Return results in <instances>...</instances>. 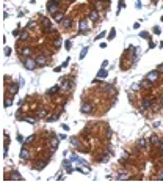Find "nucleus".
Here are the masks:
<instances>
[{
	"label": "nucleus",
	"mask_w": 163,
	"mask_h": 184,
	"mask_svg": "<svg viewBox=\"0 0 163 184\" xmlns=\"http://www.w3.org/2000/svg\"><path fill=\"white\" fill-rule=\"evenodd\" d=\"M24 66H25V69L33 71V69H36L38 63H36V60H33V58H24Z\"/></svg>",
	"instance_id": "nucleus-1"
},
{
	"label": "nucleus",
	"mask_w": 163,
	"mask_h": 184,
	"mask_svg": "<svg viewBox=\"0 0 163 184\" xmlns=\"http://www.w3.org/2000/svg\"><path fill=\"white\" fill-rule=\"evenodd\" d=\"M47 11L55 14L58 11V0H49V3H47Z\"/></svg>",
	"instance_id": "nucleus-2"
},
{
	"label": "nucleus",
	"mask_w": 163,
	"mask_h": 184,
	"mask_svg": "<svg viewBox=\"0 0 163 184\" xmlns=\"http://www.w3.org/2000/svg\"><path fill=\"white\" fill-rule=\"evenodd\" d=\"M91 28V20L89 19H82L80 20V32L83 33V32H88Z\"/></svg>",
	"instance_id": "nucleus-3"
},
{
	"label": "nucleus",
	"mask_w": 163,
	"mask_h": 184,
	"mask_svg": "<svg viewBox=\"0 0 163 184\" xmlns=\"http://www.w3.org/2000/svg\"><path fill=\"white\" fill-rule=\"evenodd\" d=\"M158 76H160V72L155 69V71H151V72H148V76H146V80L148 82H151V84H154V82H157L158 80Z\"/></svg>",
	"instance_id": "nucleus-4"
},
{
	"label": "nucleus",
	"mask_w": 163,
	"mask_h": 184,
	"mask_svg": "<svg viewBox=\"0 0 163 184\" xmlns=\"http://www.w3.org/2000/svg\"><path fill=\"white\" fill-rule=\"evenodd\" d=\"M80 112L85 113V115H89L93 112V104H91V102H83L82 107H80Z\"/></svg>",
	"instance_id": "nucleus-5"
},
{
	"label": "nucleus",
	"mask_w": 163,
	"mask_h": 184,
	"mask_svg": "<svg viewBox=\"0 0 163 184\" xmlns=\"http://www.w3.org/2000/svg\"><path fill=\"white\" fill-rule=\"evenodd\" d=\"M152 107V99L151 98H143V101H141V107H140V110L143 112L144 109H151Z\"/></svg>",
	"instance_id": "nucleus-6"
},
{
	"label": "nucleus",
	"mask_w": 163,
	"mask_h": 184,
	"mask_svg": "<svg viewBox=\"0 0 163 184\" xmlns=\"http://www.w3.org/2000/svg\"><path fill=\"white\" fill-rule=\"evenodd\" d=\"M28 157H30V151H28L27 145H24V148L20 150V159H22V160H28Z\"/></svg>",
	"instance_id": "nucleus-7"
},
{
	"label": "nucleus",
	"mask_w": 163,
	"mask_h": 184,
	"mask_svg": "<svg viewBox=\"0 0 163 184\" xmlns=\"http://www.w3.org/2000/svg\"><path fill=\"white\" fill-rule=\"evenodd\" d=\"M43 28H44V32H53V28H52V25H50V20L47 19V17H44L43 19Z\"/></svg>",
	"instance_id": "nucleus-8"
},
{
	"label": "nucleus",
	"mask_w": 163,
	"mask_h": 184,
	"mask_svg": "<svg viewBox=\"0 0 163 184\" xmlns=\"http://www.w3.org/2000/svg\"><path fill=\"white\" fill-rule=\"evenodd\" d=\"M60 88L63 90V91H68V90L71 88V82L66 80V79H61V82H60Z\"/></svg>",
	"instance_id": "nucleus-9"
},
{
	"label": "nucleus",
	"mask_w": 163,
	"mask_h": 184,
	"mask_svg": "<svg viewBox=\"0 0 163 184\" xmlns=\"http://www.w3.org/2000/svg\"><path fill=\"white\" fill-rule=\"evenodd\" d=\"M35 60H36L38 66H46V65H47V58H46L44 55H38V57H36Z\"/></svg>",
	"instance_id": "nucleus-10"
},
{
	"label": "nucleus",
	"mask_w": 163,
	"mask_h": 184,
	"mask_svg": "<svg viewBox=\"0 0 163 184\" xmlns=\"http://www.w3.org/2000/svg\"><path fill=\"white\" fill-rule=\"evenodd\" d=\"M148 145H149V140H148V138H140V140H138V148L146 150Z\"/></svg>",
	"instance_id": "nucleus-11"
},
{
	"label": "nucleus",
	"mask_w": 163,
	"mask_h": 184,
	"mask_svg": "<svg viewBox=\"0 0 163 184\" xmlns=\"http://www.w3.org/2000/svg\"><path fill=\"white\" fill-rule=\"evenodd\" d=\"M19 54L22 55V58H28V57L31 55V49H30V47H24L22 50H19Z\"/></svg>",
	"instance_id": "nucleus-12"
},
{
	"label": "nucleus",
	"mask_w": 163,
	"mask_h": 184,
	"mask_svg": "<svg viewBox=\"0 0 163 184\" xmlns=\"http://www.w3.org/2000/svg\"><path fill=\"white\" fill-rule=\"evenodd\" d=\"M58 143H60V138H50V150L52 151H56V148H58Z\"/></svg>",
	"instance_id": "nucleus-13"
},
{
	"label": "nucleus",
	"mask_w": 163,
	"mask_h": 184,
	"mask_svg": "<svg viewBox=\"0 0 163 184\" xmlns=\"http://www.w3.org/2000/svg\"><path fill=\"white\" fill-rule=\"evenodd\" d=\"M97 19H99V13L96 10L89 11V20H91V22H94V20H97Z\"/></svg>",
	"instance_id": "nucleus-14"
},
{
	"label": "nucleus",
	"mask_w": 163,
	"mask_h": 184,
	"mask_svg": "<svg viewBox=\"0 0 163 184\" xmlns=\"http://www.w3.org/2000/svg\"><path fill=\"white\" fill-rule=\"evenodd\" d=\"M129 178H130L129 172H119L118 173V179H129Z\"/></svg>",
	"instance_id": "nucleus-15"
},
{
	"label": "nucleus",
	"mask_w": 163,
	"mask_h": 184,
	"mask_svg": "<svg viewBox=\"0 0 163 184\" xmlns=\"http://www.w3.org/2000/svg\"><path fill=\"white\" fill-rule=\"evenodd\" d=\"M107 74H108V72H107V69H105V68H100V71L97 72V77H99V79H105V77H107Z\"/></svg>",
	"instance_id": "nucleus-16"
},
{
	"label": "nucleus",
	"mask_w": 163,
	"mask_h": 184,
	"mask_svg": "<svg viewBox=\"0 0 163 184\" xmlns=\"http://www.w3.org/2000/svg\"><path fill=\"white\" fill-rule=\"evenodd\" d=\"M46 164H47V162H44V160H38L36 165H35V168H36V170H43V168L46 167Z\"/></svg>",
	"instance_id": "nucleus-17"
},
{
	"label": "nucleus",
	"mask_w": 163,
	"mask_h": 184,
	"mask_svg": "<svg viewBox=\"0 0 163 184\" xmlns=\"http://www.w3.org/2000/svg\"><path fill=\"white\" fill-rule=\"evenodd\" d=\"M47 113H49V112H47L46 109H39V110H38V116H39V118H47V116H49Z\"/></svg>",
	"instance_id": "nucleus-18"
},
{
	"label": "nucleus",
	"mask_w": 163,
	"mask_h": 184,
	"mask_svg": "<svg viewBox=\"0 0 163 184\" xmlns=\"http://www.w3.org/2000/svg\"><path fill=\"white\" fill-rule=\"evenodd\" d=\"M71 145H72V146H75V148H80V146H82L77 137H71Z\"/></svg>",
	"instance_id": "nucleus-19"
},
{
	"label": "nucleus",
	"mask_w": 163,
	"mask_h": 184,
	"mask_svg": "<svg viewBox=\"0 0 163 184\" xmlns=\"http://www.w3.org/2000/svg\"><path fill=\"white\" fill-rule=\"evenodd\" d=\"M53 19L56 20V22H63L64 16H63V13H55V14H53Z\"/></svg>",
	"instance_id": "nucleus-20"
},
{
	"label": "nucleus",
	"mask_w": 163,
	"mask_h": 184,
	"mask_svg": "<svg viewBox=\"0 0 163 184\" xmlns=\"http://www.w3.org/2000/svg\"><path fill=\"white\" fill-rule=\"evenodd\" d=\"M17 91H19V84H14V85H11V88H10V93L14 96Z\"/></svg>",
	"instance_id": "nucleus-21"
},
{
	"label": "nucleus",
	"mask_w": 163,
	"mask_h": 184,
	"mask_svg": "<svg viewBox=\"0 0 163 184\" xmlns=\"http://www.w3.org/2000/svg\"><path fill=\"white\" fill-rule=\"evenodd\" d=\"M28 30H22V32H20V39H22V41H27L28 39Z\"/></svg>",
	"instance_id": "nucleus-22"
},
{
	"label": "nucleus",
	"mask_w": 163,
	"mask_h": 184,
	"mask_svg": "<svg viewBox=\"0 0 163 184\" xmlns=\"http://www.w3.org/2000/svg\"><path fill=\"white\" fill-rule=\"evenodd\" d=\"M160 142H161V140H160V138H158L157 135H152V137H151V143H152V145L158 146V143H160Z\"/></svg>",
	"instance_id": "nucleus-23"
},
{
	"label": "nucleus",
	"mask_w": 163,
	"mask_h": 184,
	"mask_svg": "<svg viewBox=\"0 0 163 184\" xmlns=\"http://www.w3.org/2000/svg\"><path fill=\"white\" fill-rule=\"evenodd\" d=\"M77 170H78L80 173H85V175H88V173L91 172V170H89V167H86V165H83V167H78Z\"/></svg>",
	"instance_id": "nucleus-24"
},
{
	"label": "nucleus",
	"mask_w": 163,
	"mask_h": 184,
	"mask_svg": "<svg viewBox=\"0 0 163 184\" xmlns=\"http://www.w3.org/2000/svg\"><path fill=\"white\" fill-rule=\"evenodd\" d=\"M11 179H16V181H19V179H22V176H20L17 172H13V173H11Z\"/></svg>",
	"instance_id": "nucleus-25"
},
{
	"label": "nucleus",
	"mask_w": 163,
	"mask_h": 184,
	"mask_svg": "<svg viewBox=\"0 0 163 184\" xmlns=\"http://www.w3.org/2000/svg\"><path fill=\"white\" fill-rule=\"evenodd\" d=\"M3 104H5V107H11L13 106V98H6Z\"/></svg>",
	"instance_id": "nucleus-26"
},
{
	"label": "nucleus",
	"mask_w": 163,
	"mask_h": 184,
	"mask_svg": "<svg viewBox=\"0 0 163 184\" xmlns=\"http://www.w3.org/2000/svg\"><path fill=\"white\" fill-rule=\"evenodd\" d=\"M58 90H60V85H56V87H52V88H50V90L47 91V94H55V93H56Z\"/></svg>",
	"instance_id": "nucleus-27"
},
{
	"label": "nucleus",
	"mask_w": 163,
	"mask_h": 184,
	"mask_svg": "<svg viewBox=\"0 0 163 184\" xmlns=\"http://www.w3.org/2000/svg\"><path fill=\"white\" fill-rule=\"evenodd\" d=\"M71 22H72L71 19H63V22H61V25H64V27H71Z\"/></svg>",
	"instance_id": "nucleus-28"
},
{
	"label": "nucleus",
	"mask_w": 163,
	"mask_h": 184,
	"mask_svg": "<svg viewBox=\"0 0 163 184\" xmlns=\"http://www.w3.org/2000/svg\"><path fill=\"white\" fill-rule=\"evenodd\" d=\"M86 54H88V46H86V47H83V50L80 52V60H83V57H85Z\"/></svg>",
	"instance_id": "nucleus-29"
},
{
	"label": "nucleus",
	"mask_w": 163,
	"mask_h": 184,
	"mask_svg": "<svg viewBox=\"0 0 163 184\" xmlns=\"http://www.w3.org/2000/svg\"><path fill=\"white\" fill-rule=\"evenodd\" d=\"M28 124H35V121H36V118H31V116H27V118H24Z\"/></svg>",
	"instance_id": "nucleus-30"
},
{
	"label": "nucleus",
	"mask_w": 163,
	"mask_h": 184,
	"mask_svg": "<svg viewBox=\"0 0 163 184\" xmlns=\"http://www.w3.org/2000/svg\"><path fill=\"white\" fill-rule=\"evenodd\" d=\"M35 140V135H30V137H27L25 138V142H24V145H28V143H31Z\"/></svg>",
	"instance_id": "nucleus-31"
},
{
	"label": "nucleus",
	"mask_w": 163,
	"mask_h": 184,
	"mask_svg": "<svg viewBox=\"0 0 163 184\" xmlns=\"http://www.w3.org/2000/svg\"><path fill=\"white\" fill-rule=\"evenodd\" d=\"M60 116V113H55V115H50V116H47V121H55L56 118Z\"/></svg>",
	"instance_id": "nucleus-32"
},
{
	"label": "nucleus",
	"mask_w": 163,
	"mask_h": 184,
	"mask_svg": "<svg viewBox=\"0 0 163 184\" xmlns=\"http://www.w3.org/2000/svg\"><path fill=\"white\" fill-rule=\"evenodd\" d=\"M115 35H116V30H115V28H111V30H110V35H108V39H113V38H115Z\"/></svg>",
	"instance_id": "nucleus-33"
},
{
	"label": "nucleus",
	"mask_w": 163,
	"mask_h": 184,
	"mask_svg": "<svg viewBox=\"0 0 163 184\" xmlns=\"http://www.w3.org/2000/svg\"><path fill=\"white\" fill-rule=\"evenodd\" d=\"M17 142H19V143H24V142H25V138H24L22 135H20V134H17Z\"/></svg>",
	"instance_id": "nucleus-34"
},
{
	"label": "nucleus",
	"mask_w": 163,
	"mask_h": 184,
	"mask_svg": "<svg viewBox=\"0 0 163 184\" xmlns=\"http://www.w3.org/2000/svg\"><path fill=\"white\" fill-rule=\"evenodd\" d=\"M140 36H141V38H144V39H148V38H149V33H146V32H141V33H140Z\"/></svg>",
	"instance_id": "nucleus-35"
},
{
	"label": "nucleus",
	"mask_w": 163,
	"mask_h": 184,
	"mask_svg": "<svg viewBox=\"0 0 163 184\" xmlns=\"http://www.w3.org/2000/svg\"><path fill=\"white\" fill-rule=\"evenodd\" d=\"M71 46H72V43H71V41H66V43H64V47H66V50H69V49H71Z\"/></svg>",
	"instance_id": "nucleus-36"
},
{
	"label": "nucleus",
	"mask_w": 163,
	"mask_h": 184,
	"mask_svg": "<svg viewBox=\"0 0 163 184\" xmlns=\"http://www.w3.org/2000/svg\"><path fill=\"white\" fill-rule=\"evenodd\" d=\"M157 178H158V179H161V181H163V170H160V172H158V173H157Z\"/></svg>",
	"instance_id": "nucleus-37"
},
{
	"label": "nucleus",
	"mask_w": 163,
	"mask_h": 184,
	"mask_svg": "<svg viewBox=\"0 0 163 184\" xmlns=\"http://www.w3.org/2000/svg\"><path fill=\"white\" fill-rule=\"evenodd\" d=\"M104 36H105V32H100V33L97 35V38H96V39H102Z\"/></svg>",
	"instance_id": "nucleus-38"
},
{
	"label": "nucleus",
	"mask_w": 163,
	"mask_h": 184,
	"mask_svg": "<svg viewBox=\"0 0 163 184\" xmlns=\"http://www.w3.org/2000/svg\"><path fill=\"white\" fill-rule=\"evenodd\" d=\"M160 32H161L160 27H154V33H155V35H160Z\"/></svg>",
	"instance_id": "nucleus-39"
},
{
	"label": "nucleus",
	"mask_w": 163,
	"mask_h": 184,
	"mask_svg": "<svg viewBox=\"0 0 163 184\" xmlns=\"http://www.w3.org/2000/svg\"><path fill=\"white\" fill-rule=\"evenodd\" d=\"M130 88H132V90H140V85H138V84H132Z\"/></svg>",
	"instance_id": "nucleus-40"
},
{
	"label": "nucleus",
	"mask_w": 163,
	"mask_h": 184,
	"mask_svg": "<svg viewBox=\"0 0 163 184\" xmlns=\"http://www.w3.org/2000/svg\"><path fill=\"white\" fill-rule=\"evenodd\" d=\"M108 66V60H104L102 61V68H107Z\"/></svg>",
	"instance_id": "nucleus-41"
},
{
	"label": "nucleus",
	"mask_w": 163,
	"mask_h": 184,
	"mask_svg": "<svg viewBox=\"0 0 163 184\" xmlns=\"http://www.w3.org/2000/svg\"><path fill=\"white\" fill-rule=\"evenodd\" d=\"M10 54H11V49H10V47H5V55H6V57H8V55H10Z\"/></svg>",
	"instance_id": "nucleus-42"
},
{
	"label": "nucleus",
	"mask_w": 163,
	"mask_h": 184,
	"mask_svg": "<svg viewBox=\"0 0 163 184\" xmlns=\"http://www.w3.org/2000/svg\"><path fill=\"white\" fill-rule=\"evenodd\" d=\"M124 6H126L124 2H122V0H119V10H121V8H124Z\"/></svg>",
	"instance_id": "nucleus-43"
},
{
	"label": "nucleus",
	"mask_w": 163,
	"mask_h": 184,
	"mask_svg": "<svg viewBox=\"0 0 163 184\" xmlns=\"http://www.w3.org/2000/svg\"><path fill=\"white\" fill-rule=\"evenodd\" d=\"M157 71H158V72H163V65H160V66H157Z\"/></svg>",
	"instance_id": "nucleus-44"
},
{
	"label": "nucleus",
	"mask_w": 163,
	"mask_h": 184,
	"mask_svg": "<svg viewBox=\"0 0 163 184\" xmlns=\"http://www.w3.org/2000/svg\"><path fill=\"white\" fill-rule=\"evenodd\" d=\"M33 25H35V22H33V20H30V22H28V25H27V27H28V28H31Z\"/></svg>",
	"instance_id": "nucleus-45"
},
{
	"label": "nucleus",
	"mask_w": 163,
	"mask_h": 184,
	"mask_svg": "<svg viewBox=\"0 0 163 184\" xmlns=\"http://www.w3.org/2000/svg\"><path fill=\"white\" fill-rule=\"evenodd\" d=\"M58 138H60V140H63V138H66V135H64V134H60V135H58Z\"/></svg>",
	"instance_id": "nucleus-46"
},
{
	"label": "nucleus",
	"mask_w": 163,
	"mask_h": 184,
	"mask_svg": "<svg viewBox=\"0 0 163 184\" xmlns=\"http://www.w3.org/2000/svg\"><path fill=\"white\" fill-rule=\"evenodd\" d=\"M158 146H160V150H161V151H163V140H161V142H160V143H158ZM158 146H157V148H158Z\"/></svg>",
	"instance_id": "nucleus-47"
},
{
	"label": "nucleus",
	"mask_w": 163,
	"mask_h": 184,
	"mask_svg": "<svg viewBox=\"0 0 163 184\" xmlns=\"http://www.w3.org/2000/svg\"><path fill=\"white\" fill-rule=\"evenodd\" d=\"M133 28H140V22H135L133 24Z\"/></svg>",
	"instance_id": "nucleus-48"
},
{
	"label": "nucleus",
	"mask_w": 163,
	"mask_h": 184,
	"mask_svg": "<svg viewBox=\"0 0 163 184\" xmlns=\"http://www.w3.org/2000/svg\"><path fill=\"white\" fill-rule=\"evenodd\" d=\"M100 2H108V3H110V0H100Z\"/></svg>",
	"instance_id": "nucleus-49"
},
{
	"label": "nucleus",
	"mask_w": 163,
	"mask_h": 184,
	"mask_svg": "<svg viewBox=\"0 0 163 184\" xmlns=\"http://www.w3.org/2000/svg\"><path fill=\"white\" fill-rule=\"evenodd\" d=\"M160 106H161V107H163V99H161V102H160Z\"/></svg>",
	"instance_id": "nucleus-50"
},
{
	"label": "nucleus",
	"mask_w": 163,
	"mask_h": 184,
	"mask_svg": "<svg viewBox=\"0 0 163 184\" xmlns=\"http://www.w3.org/2000/svg\"><path fill=\"white\" fill-rule=\"evenodd\" d=\"M161 22H163V16H161Z\"/></svg>",
	"instance_id": "nucleus-51"
},
{
	"label": "nucleus",
	"mask_w": 163,
	"mask_h": 184,
	"mask_svg": "<svg viewBox=\"0 0 163 184\" xmlns=\"http://www.w3.org/2000/svg\"><path fill=\"white\" fill-rule=\"evenodd\" d=\"M152 2H157V0H152Z\"/></svg>",
	"instance_id": "nucleus-52"
}]
</instances>
